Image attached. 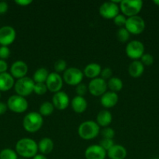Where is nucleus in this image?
<instances>
[{
	"mask_svg": "<svg viewBox=\"0 0 159 159\" xmlns=\"http://www.w3.org/2000/svg\"><path fill=\"white\" fill-rule=\"evenodd\" d=\"M15 149L17 155L25 158H33L38 152V148L36 141L28 138L19 140L16 144Z\"/></svg>",
	"mask_w": 159,
	"mask_h": 159,
	"instance_id": "1",
	"label": "nucleus"
},
{
	"mask_svg": "<svg viewBox=\"0 0 159 159\" xmlns=\"http://www.w3.org/2000/svg\"><path fill=\"white\" fill-rule=\"evenodd\" d=\"M43 116L37 112H30L23 120V127L29 133H36L43 125Z\"/></svg>",
	"mask_w": 159,
	"mask_h": 159,
	"instance_id": "2",
	"label": "nucleus"
},
{
	"mask_svg": "<svg viewBox=\"0 0 159 159\" xmlns=\"http://www.w3.org/2000/svg\"><path fill=\"white\" fill-rule=\"evenodd\" d=\"M100 133V127L95 121L87 120L81 123L78 127V134L82 139L92 140Z\"/></svg>",
	"mask_w": 159,
	"mask_h": 159,
	"instance_id": "3",
	"label": "nucleus"
},
{
	"mask_svg": "<svg viewBox=\"0 0 159 159\" xmlns=\"http://www.w3.org/2000/svg\"><path fill=\"white\" fill-rule=\"evenodd\" d=\"M143 7L141 0H123L119 3V9L124 16L131 17L138 15Z\"/></svg>",
	"mask_w": 159,
	"mask_h": 159,
	"instance_id": "4",
	"label": "nucleus"
},
{
	"mask_svg": "<svg viewBox=\"0 0 159 159\" xmlns=\"http://www.w3.org/2000/svg\"><path fill=\"white\" fill-rule=\"evenodd\" d=\"M34 85L35 82H34L33 79L26 76L22 79H17L14 84V89L17 95L25 97L34 93Z\"/></svg>",
	"mask_w": 159,
	"mask_h": 159,
	"instance_id": "5",
	"label": "nucleus"
},
{
	"mask_svg": "<svg viewBox=\"0 0 159 159\" xmlns=\"http://www.w3.org/2000/svg\"><path fill=\"white\" fill-rule=\"evenodd\" d=\"M125 28L130 34L138 35L142 34L145 29V21L140 16L128 17Z\"/></svg>",
	"mask_w": 159,
	"mask_h": 159,
	"instance_id": "6",
	"label": "nucleus"
},
{
	"mask_svg": "<svg viewBox=\"0 0 159 159\" xmlns=\"http://www.w3.org/2000/svg\"><path fill=\"white\" fill-rule=\"evenodd\" d=\"M84 72L79 68L71 67L66 68L62 75L63 82L70 85H78L81 83L84 79Z\"/></svg>",
	"mask_w": 159,
	"mask_h": 159,
	"instance_id": "7",
	"label": "nucleus"
},
{
	"mask_svg": "<svg viewBox=\"0 0 159 159\" xmlns=\"http://www.w3.org/2000/svg\"><path fill=\"white\" fill-rule=\"evenodd\" d=\"M121 1H110L103 2L99 7V13L103 18L110 20L114 19L119 14V6L118 3Z\"/></svg>",
	"mask_w": 159,
	"mask_h": 159,
	"instance_id": "8",
	"label": "nucleus"
},
{
	"mask_svg": "<svg viewBox=\"0 0 159 159\" xmlns=\"http://www.w3.org/2000/svg\"><path fill=\"white\" fill-rule=\"evenodd\" d=\"M7 107L11 111L16 113H22L28 108V102L25 97L19 95H12L8 99Z\"/></svg>",
	"mask_w": 159,
	"mask_h": 159,
	"instance_id": "9",
	"label": "nucleus"
},
{
	"mask_svg": "<svg viewBox=\"0 0 159 159\" xmlns=\"http://www.w3.org/2000/svg\"><path fill=\"white\" fill-rule=\"evenodd\" d=\"M126 54L128 57L137 61L144 54V45L140 40H131L126 46Z\"/></svg>",
	"mask_w": 159,
	"mask_h": 159,
	"instance_id": "10",
	"label": "nucleus"
},
{
	"mask_svg": "<svg viewBox=\"0 0 159 159\" xmlns=\"http://www.w3.org/2000/svg\"><path fill=\"white\" fill-rule=\"evenodd\" d=\"M88 91L92 96H101L108 89L107 82L101 77L91 79L88 84Z\"/></svg>",
	"mask_w": 159,
	"mask_h": 159,
	"instance_id": "11",
	"label": "nucleus"
},
{
	"mask_svg": "<svg viewBox=\"0 0 159 159\" xmlns=\"http://www.w3.org/2000/svg\"><path fill=\"white\" fill-rule=\"evenodd\" d=\"M45 85L48 91L56 93L61 91V89L63 85V79L59 73H56L55 71L51 72L48 75V79L45 82Z\"/></svg>",
	"mask_w": 159,
	"mask_h": 159,
	"instance_id": "12",
	"label": "nucleus"
},
{
	"mask_svg": "<svg viewBox=\"0 0 159 159\" xmlns=\"http://www.w3.org/2000/svg\"><path fill=\"white\" fill-rule=\"evenodd\" d=\"M17 33L15 29L10 26H4L0 28V44L8 47L13 43Z\"/></svg>",
	"mask_w": 159,
	"mask_h": 159,
	"instance_id": "13",
	"label": "nucleus"
},
{
	"mask_svg": "<svg viewBox=\"0 0 159 159\" xmlns=\"http://www.w3.org/2000/svg\"><path fill=\"white\" fill-rule=\"evenodd\" d=\"M51 102L55 109L59 110H64L69 107V104L70 102V97L65 92L59 91L54 93Z\"/></svg>",
	"mask_w": 159,
	"mask_h": 159,
	"instance_id": "14",
	"label": "nucleus"
},
{
	"mask_svg": "<svg viewBox=\"0 0 159 159\" xmlns=\"http://www.w3.org/2000/svg\"><path fill=\"white\" fill-rule=\"evenodd\" d=\"M84 155L86 159H105L107 152L99 144H92L86 149Z\"/></svg>",
	"mask_w": 159,
	"mask_h": 159,
	"instance_id": "15",
	"label": "nucleus"
},
{
	"mask_svg": "<svg viewBox=\"0 0 159 159\" xmlns=\"http://www.w3.org/2000/svg\"><path fill=\"white\" fill-rule=\"evenodd\" d=\"M27 71L28 66L26 64V62H24L23 61H16L11 65V75L17 79L26 77V75L27 74Z\"/></svg>",
	"mask_w": 159,
	"mask_h": 159,
	"instance_id": "16",
	"label": "nucleus"
},
{
	"mask_svg": "<svg viewBox=\"0 0 159 159\" xmlns=\"http://www.w3.org/2000/svg\"><path fill=\"white\" fill-rule=\"evenodd\" d=\"M118 101V96L117 93L113 92H106L101 96L100 102L102 107L104 108H112L117 104Z\"/></svg>",
	"mask_w": 159,
	"mask_h": 159,
	"instance_id": "17",
	"label": "nucleus"
},
{
	"mask_svg": "<svg viewBox=\"0 0 159 159\" xmlns=\"http://www.w3.org/2000/svg\"><path fill=\"white\" fill-rule=\"evenodd\" d=\"M107 155L110 159H125L127 155V152L123 146L114 144L107 152Z\"/></svg>",
	"mask_w": 159,
	"mask_h": 159,
	"instance_id": "18",
	"label": "nucleus"
},
{
	"mask_svg": "<svg viewBox=\"0 0 159 159\" xmlns=\"http://www.w3.org/2000/svg\"><path fill=\"white\" fill-rule=\"evenodd\" d=\"M71 107L75 113H82L87 110V102L84 96H76L72 99Z\"/></svg>",
	"mask_w": 159,
	"mask_h": 159,
	"instance_id": "19",
	"label": "nucleus"
},
{
	"mask_svg": "<svg viewBox=\"0 0 159 159\" xmlns=\"http://www.w3.org/2000/svg\"><path fill=\"white\" fill-rule=\"evenodd\" d=\"M15 82L14 78L8 72L0 74V91L6 92L13 87Z\"/></svg>",
	"mask_w": 159,
	"mask_h": 159,
	"instance_id": "20",
	"label": "nucleus"
},
{
	"mask_svg": "<svg viewBox=\"0 0 159 159\" xmlns=\"http://www.w3.org/2000/svg\"><path fill=\"white\" fill-rule=\"evenodd\" d=\"M101 67L97 63H90L84 68V75L88 79H96L101 75Z\"/></svg>",
	"mask_w": 159,
	"mask_h": 159,
	"instance_id": "21",
	"label": "nucleus"
},
{
	"mask_svg": "<svg viewBox=\"0 0 159 159\" xmlns=\"http://www.w3.org/2000/svg\"><path fill=\"white\" fill-rule=\"evenodd\" d=\"M112 121V115L108 110H101L98 113L96 117V123L99 125V127H107Z\"/></svg>",
	"mask_w": 159,
	"mask_h": 159,
	"instance_id": "22",
	"label": "nucleus"
},
{
	"mask_svg": "<svg viewBox=\"0 0 159 159\" xmlns=\"http://www.w3.org/2000/svg\"><path fill=\"white\" fill-rule=\"evenodd\" d=\"M144 71V65L141 61L137 60L131 62L128 68V72L132 78H139L143 75Z\"/></svg>",
	"mask_w": 159,
	"mask_h": 159,
	"instance_id": "23",
	"label": "nucleus"
},
{
	"mask_svg": "<svg viewBox=\"0 0 159 159\" xmlns=\"http://www.w3.org/2000/svg\"><path fill=\"white\" fill-rule=\"evenodd\" d=\"M38 151L42 155H48L54 148V142L49 138H44L37 143Z\"/></svg>",
	"mask_w": 159,
	"mask_h": 159,
	"instance_id": "24",
	"label": "nucleus"
},
{
	"mask_svg": "<svg viewBox=\"0 0 159 159\" xmlns=\"http://www.w3.org/2000/svg\"><path fill=\"white\" fill-rule=\"evenodd\" d=\"M48 71L45 68H40L36 70L33 75V80L35 83H45L48 77Z\"/></svg>",
	"mask_w": 159,
	"mask_h": 159,
	"instance_id": "25",
	"label": "nucleus"
},
{
	"mask_svg": "<svg viewBox=\"0 0 159 159\" xmlns=\"http://www.w3.org/2000/svg\"><path fill=\"white\" fill-rule=\"evenodd\" d=\"M108 88L110 89L111 92L117 93V92H119L122 90L123 87V82L121 79L118 77H112L108 79L107 82Z\"/></svg>",
	"mask_w": 159,
	"mask_h": 159,
	"instance_id": "26",
	"label": "nucleus"
},
{
	"mask_svg": "<svg viewBox=\"0 0 159 159\" xmlns=\"http://www.w3.org/2000/svg\"><path fill=\"white\" fill-rule=\"evenodd\" d=\"M54 109L55 107L52 102L46 101V102H44L43 103L41 104L40 107H39V113L42 116H50L54 112Z\"/></svg>",
	"mask_w": 159,
	"mask_h": 159,
	"instance_id": "27",
	"label": "nucleus"
},
{
	"mask_svg": "<svg viewBox=\"0 0 159 159\" xmlns=\"http://www.w3.org/2000/svg\"><path fill=\"white\" fill-rule=\"evenodd\" d=\"M130 34L125 27L119 28L116 32V38L121 43H126L129 40Z\"/></svg>",
	"mask_w": 159,
	"mask_h": 159,
	"instance_id": "28",
	"label": "nucleus"
},
{
	"mask_svg": "<svg viewBox=\"0 0 159 159\" xmlns=\"http://www.w3.org/2000/svg\"><path fill=\"white\" fill-rule=\"evenodd\" d=\"M0 159H18L16 151L11 148H5L0 152Z\"/></svg>",
	"mask_w": 159,
	"mask_h": 159,
	"instance_id": "29",
	"label": "nucleus"
},
{
	"mask_svg": "<svg viewBox=\"0 0 159 159\" xmlns=\"http://www.w3.org/2000/svg\"><path fill=\"white\" fill-rule=\"evenodd\" d=\"M54 68L55 70L56 73H61L64 72L67 68V64L66 61L63 59H59L55 62Z\"/></svg>",
	"mask_w": 159,
	"mask_h": 159,
	"instance_id": "30",
	"label": "nucleus"
},
{
	"mask_svg": "<svg viewBox=\"0 0 159 159\" xmlns=\"http://www.w3.org/2000/svg\"><path fill=\"white\" fill-rule=\"evenodd\" d=\"M48 91V88H47L45 83H35L34 87V93H36L39 96H42L45 95Z\"/></svg>",
	"mask_w": 159,
	"mask_h": 159,
	"instance_id": "31",
	"label": "nucleus"
},
{
	"mask_svg": "<svg viewBox=\"0 0 159 159\" xmlns=\"http://www.w3.org/2000/svg\"><path fill=\"white\" fill-rule=\"evenodd\" d=\"M126 20H127V18L126 17V16H124L123 14H118V15L113 19V22L114 23H115V26L122 28L125 27Z\"/></svg>",
	"mask_w": 159,
	"mask_h": 159,
	"instance_id": "32",
	"label": "nucleus"
},
{
	"mask_svg": "<svg viewBox=\"0 0 159 159\" xmlns=\"http://www.w3.org/2000/svg\"><path fill=\"white\" fill-rule=\"evenodd\" d=\"M101 134L103 138H107V139H113L115 134V130L108 127H104V129L101 131Z\"/></svg>",
	"mask_w": 159,
	"mask_h": 159,
	"instance_id": "33",
	"label": "nucleus"
},
{
	"mask_svg": "<svg viewBox=\"0 0 159 159\" xmlns=\"http://www.w3.org/2000/svg\"><path fill=\"white\" fill-rule=\"evenodd\" d=\"M140 61L143 64V65H146V66H150V65H153L154 63V57L151 55V54H143V56L140 57Z\"/></svg>",
	"mask_w": 159,
	"mask_h": 159,
	"instance_id": "34",
	"label": "nucleus"
},
{
	"mask_svg": "<svg viewBox=\"0 0 159 159\" xmlns=\"http://www.w3.org/2000/svg\"><path fill=\"white\" fill-rule=\"evenodd\" d=\"M100 146L102 148H104L106 152L109 150L112 146L114 145V141L113 139H107V138H103L100 142Z\"/></svg>",
	"mask_w": 159,
	"mask_h": 159,
	"instance_id": "35",
	"label": "nucleus"
},
{
	"mask_svg": "<svg viewBox=\"0 0 159 159\" xmlns=\"http://www.w3.org/2000/svg\"><path fill=\"white\" fill-rule=\"evenodd\" d=\"M87 90H88V87L84 83H80L76 87V93L77 96H84V95L87 93Z\"/></svg>",
	"mask_w": 159,
	"mask_h": 159,
	"instance_id": "36",
	"label": "nucleus"
},
{
	"mask_svg": "<svg viewBox=\"0 0 159 159\" xmlns=\"http://www.w3.org/2000/svg\"><path fill=\"white\" fill-rule=\"evenodd\" d=\"M101 79H103L104 80H108V79H110L111 78H112V69H111L110 68H104V69H101Z\"/></svg>",
	"mask_w": 159,
	"mask_h": 159,
	"instance_id": "37",
	"label": "nucleus"
},
{
	"mask_svg": "<svg viewBox=\"0 0 159 159\" xmlns=\"http://www.w3.org/2000/svg\"><path fill=\"white\" fill-rule=\"evenodd\" d=\"M9 55H10L9 48L6 46H2L0 48V58L2 60H5V59L8 58Z\"/></svg>",
	"mask_w": 159,
	"mask_h": 159,
	"instance_id": "38",
	"label": "nucleus"
},
{
	"mask_svg": "<svg viewBox=\"0 0 159 159\" xmlns=\"http://www.w3.org/2000/svg\"><path fill=\"white\" fill-rule=\"evenodd\" d=\"M8 10V4L4 1L0 2V14H4Z\"/></svg>",
	"mask_w": 159,
	"mask_h": 159,
	"instance_id": "39",
	"label": "nucleus"
},
{
	"mask_svg": "<svg viewBox=\"0 0 159 159\" xmlns=\"http://www.w3.org/2000/svg\"><path fill=\"white\" fill-rule=\"evenodd\" d=\"M8 68V65L4 60L0 59V74L1 73L6 72V70Z\"/></svg>",
	"mask_w": 159,
	"mask_h": 159,
	"instance_id": "40",
	"label": "nucleus"
},
{
	"mask_svg": "<svg viewBox=\"0 0 159 159\" xmlns=\"http://www.w3.org/2000/svg\"><path fill=\"white\" fill-rule=\"evenodd\" d=\"M15 2L17 3V5L21 6H26L28 5L31 4L32 3V1L31 0H17L15 1Z\"/></svg>",
	"mask_w": 159,
	"mask_h": 159,
	"instance_id": "41",
	"label": "nucleus"
},
{
	"mask_svg": "<svg viewBox=\"0 0 159 159\" xmlns=\"http://www.w3.org/2000/svg\"><path fill=\"white\" fill-rule=\"evenodd\" d=\"M7 104L4 103L2 102H0V115L4 114L6 112V110H7Z\"/></svg>",
	"mask_w": 159,
	"mask_h": 159,
	"instance_id": "42",
	"label": "nucleus"
},
{
	"mask_svg": "<svg viewBox=\"0 0 159 159\" xmlns=\"http://www.w3.org/2000/svg\"><path fill=\"white\" fill-rule=\"evenodd\" d=\"M33 159H48L45 155H42V154H37L33 158Z\"/></svg>",
	"mask_w": 159,
	"mask_h": 159,
	"instance_id": "43",
	"label": "nucleus"
},
{
	"mask_svg": "<svg viewBox=\"0 0 159 159\" xmlns=\"http://www.w3.org/2000/svg\"><path fill=\"white\" fill-rule=\"evenodd\" d=\"M153 2H154L155 5H157V6H159V0H154V1H153Z\"/></svg>",
	"mask_w": 159,
	"mask_h": 159,
	"instance_id": "44",
	"label": "nucleus"
},
{
	"mask_svg": "<svg viewBox=\"0 0 159 159\" xmlns=\"http://www.w3.org/2000/svg\"><path fill=\"white\" fill-rule=\"evenodd\" d=\"M154 159H159V158H154Z\"/></svg>",
	"mask_w": 159,
	"mask_h": 159,
	"instance_id": "45",
	"label": "nucleus"
},
{
	"mask_svg": "<svg viewBox=\"0 0 159 159\" xmlns=\"http://www.w3.org/2000/svg\"><path fill=\"white\" fill-rule=\"evenodd\" d=\"M0 98H1V93H0Z\"/></svg>",
	"mask_w": 159,
	"mask_h": 159,
	"instance_id": "46",
	"label": "nucleus"
}]
</instances>
